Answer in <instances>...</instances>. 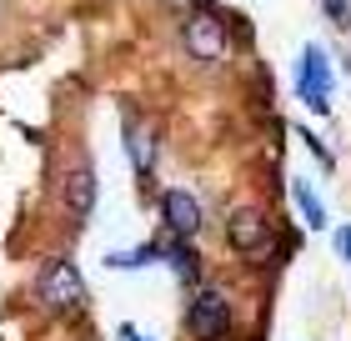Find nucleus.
<instances>
[{
  "label": "nucleus",
  "mask_w": 351,
  "mask_h": 341,
  "mask_svg": "<svg viewBox=\"0 0 351 341\" xmlns=\"http://www.w3.org/2000/svg\"><path fill=\"white\" fill-rule=\"evenodd\" d=\"M186 331L196 341H221L231 331V301L216 286H196V296L186 306Z\"/></svg>",
  "instance_id": "obj_1"
},
{
  "label": "nucleus",
  "mask_w": 351,
  "mask_h": 341,
  "mask_svg": "<svg viewBox=\"0 0 351 341\" xmlns=\"http://www.w3.org/2000/svg\"><path fill=\"white\" fill-rule=\"evenodd\" d=\"M296 95L316 110V116L331 110V60H326L322 45H306V51H301V60H296Z\"/></svg>",
  "instance_id": "obj_2"
},
{
  "label": "nucleus",
  "mask_w": 351,
  "mask_h": 341,
  "mask_svg": "<svg viewBox=\"0 0 351 341\" xmlns=\"http://www.w3.org/2000/svg\"><path fill=\"white\" fill-rule=\"evenodd\" d=\"M36 301L51 306V311H66V306H81L86 301V281L75 261H51L40 276H36Z\"/></svg>",
  "instance_id": "obj_3"
},
{
  "label": "nucleus",
  "mask_w": 351,
  "mask_h": 341,
  "mask_svg": "<svg viewBox=\"0 0 351 341\" xmlns=\"http://www.w3.org/2000/svg\"><path fill=\"white\" fill-rule=\"evenodd\" d=\"M226 236H231V246L246 256V261H266L271 256V226H266V216L256 206H236L231 211V221H226Z\"/></svg>",
  "instance_id": "obj_4"
},
{
  "label": "nucleus",
  "mask_w": 351,
  "mask_h": 341,
  "mask_svg": "<svg viewBox=\"0 0 351 341\" xmlns=\"http://www.w3.org/2000/svg\"><path fill=\"white\" fill-rule=\"evenodd\" d=\"M181 45H186L196 60H221V56H226V25H221V15L196 10V15L181 25Z\"/></svg>",
  "instance_id": "obj_5"
},
{
  "label": "nucleus",
  "mask_w": 351,
  "mask_h": 341,
  "mask_svg": "<svg viewBox=\"0 0 351 341\" xmlns=\"http://www.w3.org/2000/svg\"><path fill=\"white\" fill-rule=\"evenodd\" d=\"M161 216H166V226H171L176 241H191V236L201 231V201L191 196V191H181V186H171L166 196H161Z\"/></svg>",
  "instance_id": "obj_6"
},
{
  "label": "nucleus",
  "mask_w": 351,
  "mask_h": 341,
  "mask_svg": "<svg viewBox=\"0 0 351 341\" xmlns=\"http://www.w3.org/2000/svg\"><path fill=\"white\" fill-rule=\"evenodd\" d=\"M66 211H71L75 221H86L90 211H95V171L90 166H75L66 176Z\"/></svg>",
  "instance_id": "obj_7"
},
{
  "label": "nucleus",
  "mask_w": 351,
  "mask_h": 341,
  "mask_svg": "<svg viewBox=\"0 0 351 341\" xmlns=\"http://www.w3.org/2000/svg\"><path fill=\"white\" fill-rule=\"evenodd\" d=\"M125 151H131V166L141 171V176H151L156 171V131L151 126H125Z\"/></svg>",
  "instance_id": "obj_8"
},
{
  "label": "nucleus",
  "mask_w": 351,
  "mask_h": 341,
  "mask_svg": "<svg viewBox=\"0 0 351 341\" xmlns=\"http://www.w3.org/2000/svg\"><path fill=\"white\" fill-rule=\"evenodd\" d=\"M291 196H296V206H301V221H306L311 231H322V226H326V206H322V196L311 191V181H291Z\"/></svg>",
  "instance_id": "obj_9"
},
{
  "label": "nucleus",
  "mask_w": 351,
  "mask_h": 341,
  "mask_svg": "<svg viewBox=\"0 0 351 341\" xmlns=\"http://www.w3.org/2000/svg\"><path fill=\"white\" fill-rule=\"evenodd\" d=\"M166 261H171V271L181 276V281H196V271H201V266H196V251H191L186 241H176V246H166Z\"/></svg>",
  "instance_id": "obj_10"
},
{
  "label": "nucleus",
  "mask_w": 351,
  "mask_h": 341,
  "mask_svg": "<svg viewBox=\"0 0 351 341\" xmlns=\"http://www.w3.org/2000/svg\"><path fill=\"white\" fill-rule=\"evenodd\" d=\"M151 261H166L161 246H136V251H121V256H106V266H151Z\"/></svg>",
  "instance_id": "obj_11"
},
{
  "label": "nucleus",
  "mask_w": 351,
  "mask_h": 341,
  "mask_svg": "<svg viewBox=\"0 0 351 341\" xmlns=\"http://www.w3.org/2000/svg\"><path fill=\"white\" fill-rule=\"evenodd\" d=\"M322 10L331 15V25H351V0H322Z\"/></svg>",
  "instance_id": "obj_12"
},
{
  "label": "nucleus",
  "mask_w": 351,
  "mask_h": 341,
  "mask_svg": "<svg viewBox=\"0 0 351 341\" xmlns=\"http://www.w3.org/2000/svg\"><path fill=\"white\" fill-rule=\"evenodd\" d=\"M337 251H341V261H351V226L337 231Z\"/></svg>",
  "instance_id": "obj_13"
},
{
  "label": "nucleus",
  "mask_w": 351,
  "mask_h": 341,
  "mask_svg": "<svg viewBox=\"0 0 351 341\" xmlns=\"http://www.w3.org/2000/svg\"><path fill=\"white\" fill-rule=\"evenodd\" d=\"M116 341H151V336H141L131 321H125V327H116Z\"/></svg>",
  "instance_id": "obj_14"
},
{
  "label": "nucleus",
  "mask_w": 351,
  "mask_h": 341,
  "mask_svg": "<svg viewBox=\"0 0 351 341\" xmlns=\"http://www.w3.org/2000/svg\"><path fill=\"white\" fill-rule=\"evenodd\" d=\"M346 71H351V56H346Z\"/></svg>",
  "instance_id": "obj_15"
}]
</instances>
